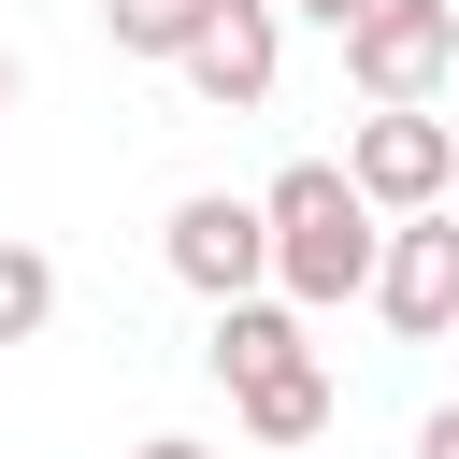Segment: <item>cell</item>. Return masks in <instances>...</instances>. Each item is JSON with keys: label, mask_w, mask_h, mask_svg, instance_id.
<instances>
[{"label": "cell", "mask_w": 459, "mask_h": 459, "mask_svg": "<svg viewBox=\"0 0 459 459\" xmlns=\"http://www.w3.org/2000/svg\"><path fill=\"white\" fill-rule=\"evenodd\" d=\"M258 230H273V301H287V316H316V301H373L387 230H373V201L344 186V158H287V172L258 186Z\"/></svg>", "instance_id": "obj_1"}, {"label": "cell", "mask_w": 459, "mask_h": 459, "mask_svg": "<svg viewBox=\"0 0 459 459\" xmlns=\"http://www.w3.org/2000/svg\"><path fill=\"white\" fill-rule=\"evenodd\" d=\"M445 72H459V0H373V14L344 29V86H359L373 115H416Z\"/></svg>", "instance_id": "obj_2"}, {"label": "cell", "mask_w": 459, "mask_h": 459, "mask_svg": "<svg viewBox=\"0 0 459 459\" xmlns=\"http://www.w3.org/2000/svg\"><path fill=\"white\" fill-rule=\"evenodd\" d=\"M445 172H459L445 115H359V143H344V186L373 215H445Z\"/></svg>", "instance_id": "obj_3"}, {"label": "cell", "mask_w": 459, "mask_h": 459, "mask_svg": "<svg viewBox=\"0 0 459 459\" xmlns=\"http://www.w3.org/2000/svg\"><path fill=\"white\" fill-rule=\"evenodd\" d=\"M172 273L230 316V301H258L273 287V230H258V201H230V186H186L172 201Z\"/></svg>", "instance_id": "obj_4"}, {"label": "cell", "mask_w": 459, "mask_h": 459, "mask_svg": "<svg viewBox=\"0 0 459 459\" xmlns=\"http://www.w3.org/2000/svg\"><path fill=\"white\" fill-rule=\"evenodd\" d=\"M373 316L416 330V344L459 330V215H402V230H387V258H373Z\"/></svg>", "instance_id": "obj_5"}, {"label": "cell", "mask_w": 459, "mask_h": 459, "mask_svg": "<svg viewBox=\"0 0 459 459\" xmlns=\"http://www.w3.org/2000/svg\"><path fill=\"white\" fill-rule=\"evenodd\" d=\"M273 57H287L273 0H215V29L186 43V86H201L215 115H258V100H273Z\"/></svg>", "instance_id": "obj_6"}, {"label": "cell", "mask_w": 459, "mask_h": 459, "mask_svg": "<svg viewBox=\"0 0 459 459\" xmlns=\"http://www.w3.org/2000/svg\"><path fill=\"white\" fill-rule=\"evenodd\" d=\"M201 359H215V387H258V373H287V359H316V344H301V316L258 287V301H230V316H215V344H201Z\"/></svg>", "instance_id": "obj_7"}, {"label": "cell", "mask_w": 459, "mask_h": 459, "mask_svg": "<svg viewBox=\"0 0 459 459\" xmlns=\"http://www.w3.org/2000/svg\"><path fill=\"white\" fill-rule=\"evenodd\" d=\"M230 416H244L258 445H316V430H330V373H316V359H287V373L230 387Z\"/></svg>", "instance_id": "obj_8"}, {"label": "cell", "mask_w": 459, "mask_h": 459, "mask_svg": "<svg viewBox=\"0 0 459 459\" xmlns=\"http://www.w3.org/2000/svg\"><path fill=\"white\" fill-rule=\"evenodd\" d=\"M100 29H115V57H172L186 72V43L215 29V0H100Z\"/></svg>", "instance_id": "obj_9"}, {"label": "cell", "mask_w": 459, "mask_h": 459, "mask_svg": "<svg viewBox=\"0 0 459 459\" xmlns=\"http://www.w3.org/2000/svg\"><path fill=\"white\" fill-rule=\"evenodd\" d=\"M43 316H57V258L43 244H0V344H29Z\"/></svg>", "instance_id": "obj_10"}, {"label": "cell", "mask_w": 459, "mask_h": 459, "mask_svg": "<svg viewBox=\"0 0 459 459\" xmlns=\"http://www.w3.org/2000/svg\"><path fill=\"white\" fill-rule=\"evenodd\" d=\"M129 459H215V445H201V430H143Z\"/></svg>", "instance_id": "obj_11"}, {"label": "cell", "mask_w": 459, "mask_h": 459, "mask_svg": "<svg viewBox=\"0 0 459 459\" xmlns=\"http://www.w3.org/2000/svg\"><path fill=\"white\" fill-rule=\"evenodd\" d=\"M416 459H459V402H445V416H430V430H416Z\"/></svg>", "instance_id": "obj_12"}, {"label": "cell", "mask_w": 459, "mask_h": 459, "mask_svg": "<svg viewBox=\"0 0 459 459\" xmlns=\"http://www.w3.org/2000/svg\"><path fill=\"white\" fill-rule=\"evenodd\" d=\"M273 14H330V29H359V14H373V0H273Z\"/></svg>", "instance_id": "obj_13"}, {"label": "cell", "mask_w": 459, "mask_h": 459, "mask_svg": "<svg viewBox=\"0 0 459 459\" xmlns=\"http://www.w3.org/2000/svg\"><path fill=\"white\" fill-rule=\"evenodd\" d=\"M0 115H14V43H0Z\"/></svg>", "instance_id": "obj_14"}]
</instances>
